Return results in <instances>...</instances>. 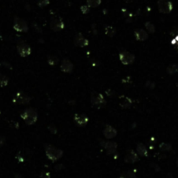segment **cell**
<instances>
[{
	"mask_svg": "<svg viewBox=\"0 0 178 178\" xmlns=\"http://www.w3.org/2000/svg\"><path fill=\"white\" fill-rule=\"evenodd\" d=\"M63 154H64V152L62 150H59V149L50 145V144L45 145V155L51 162L57 161L58 159L63 157Z\"/></svg>",
	"mask_w": 178,
	"mask_h": 178,
	"instance_id": "cell-1",
	"label": "cell"
},
{
	"mask_svg": "<svg viewBox=\"0 0 178 178\" xmlns=\"http://www.w3.org/2000/svg\"><path fill=\"white\" fill-rule=\"evenodd\" d=\"M21 117L26 123V124H28V125H32L38 120V112H37V110L35 109H26L21 114Z\"/></svg>",
	"mask_w": 178,
	"mask_h": 178,
	"instance_id": "cell-2",
	"label": "cell"
},
{
	"mask_svg": "<svg viewBox=\"0 0 178 178\" xmlns=\"http://www.w3.org/2000/svg\"><path fill=\"white\" fill-rule=\"evenodd\" d=\"M32 100V97H29L26 93L23 91H18L15 95V97L13 98V102L17 104H21V105H25L29 104Z\"/></svg>",
	"mask_w": 178,
	"mask_h": 178,
	"instance_id": "cell-3",
	"label": "cell"
},
{
	"mask_svg": "<svg viewBox=\"0 0 178 178\" xmlns=\"http://www.w3.org/2000/svg\"><path fill=\"white\" fill-rule=\"evenodd\" d=\"M13 29L17 32H26L29 28H28V24L25 20L19 18V17H15L14 24H13Z\"/></svg>",
	"mask_w": 178,
	"mask_h": 178,
	"instance_id": "cell-4",
	"label": "cell"
},
{
	"mask_svg": "<svg viewBox=\"0 0 178 178\" xmlns=\"http://www.w3.org/2000/svg\"><path fill=\"white\" fill-rule=\"evenodd\" d=\"M91 103L92 106H95L97 108H101V107H103L106 104V101H105V99H104V97H103L102 94L94 93V94H92L91 97Z\"/></svg>",
	"mask_w": 178,
	"mask_h": 178,
	"instance_id": "cell-5",
	"label": "cell"
},
{
	"mask_svg": "<svg viewBox=\"0 0 178 178\" xmlns=\"http://www.w3.org/2000/svg\"><path fill=\"white\" fill-rule=\"evenodd\" d=\"M157 5H158L159 11L163 14H169L173 10L172 3L168 0H159Z\"/></svg>",
	"mask_w": 178,
	"mask_h": 178,
	"instance_id": "cell-6",
	"label": "cell"
},
{
	"mask_svg": "<svg viewBox=\"0 0 178 178\" xmlns=\"http://www.w3.org/2000/svg\"><path fill=\"white\" fill-rule=\"evenodd\" d=\"M135 59V55L130 53L129 51H124L119 54V60L124 65H131L134 63Z\"/></svg>",
	"mask_w": 178,
	"mask_h": 178,
	"instance_id": "cell-7",
	"label": "cell"
},
{
	"mask_svg": "<svg viewBox=\"0 0 178 178\" xmlns=\"http://www.w3.org/2000/svg\"><path fill=\"white\" fill-rule=\"evenodd\" d=\"M100 145L107 150L109 155L116 153V150L117 149V143L115 142H111V141H101Z\"/></svg>",
	"mask_w": 178,
	"mask_h": 178,
	"instance_id": "cell-8",
	"label": "cell"
},
{
	"mask_svg": "<svg viewBox=\"0 0 178 178\" xmlns=\"http://www.w3.org/2000/svg\"><path fill=\"white\" fill-rule=\"evenodd\" d=\"M50 28L54 32H59L65 28V23L60 17H55L50 22Z\"/></svg>",
	"mask_w": 178,
	"mask_h": 178,
	"instance_id": "cell-9",
	"label": "cell"
},
{
	"mask_svg": "<svg viewBox=\"0 0 178 178\" xmlns=\"http://www.w3.org/2000/svg\"><path fill=\"white\" fill-rule=\"evenodd\" d=\"M74 44L76 47H85L89 45V41L82 35V33H77L74 38Z\"/></svg>",
	"mask_w": 178,
	"mask_h": 178,
	"instance_id": "cell-10",
	"label": "cell"
},
{
	"mask_svg": "<svg viewBox=\"0 0 178 178\" xmlns=\"http://www.w3.org/2000/svg\"><path fill=\"white\" fill-rule=\"evenodd\" d=\"M74 121L78 126L84 127L89 123V117L85 114H76L74 116Z\"/></svg>",
	"mask_w": 178,
	"mask_h": 178,
	"instance_id": "cell-11",
	"label": "cell"
},
{
	"mask_svg": "<svg viewBox=\"0 0 178 178\" xmlns=\"http://www.w3.org/2000/svg\"><path fill=\"white\" fill-rule=\"evenodd\" d=\"M17 50L18 54L20 55L21 57H26L28 56H30L31 53H32L31 47L28 44H25V43H22V44L17 45Z\"/></svg>",
	"mask_w": 178,
	"mask_h": 178,
	"instance_id": "cell-12",
	"label": "cell"
},
{
	"mask_svg": "<svg viewBox=\"0 0 178 178\" xmlns=\"http://www.w3.org/2000/svg\"><path fill=\"white\" fill-rule=\"evenodd\" d=\"M139 161V157L137 153L133 150H130L127 152V154L124 157V162L127 163H135Z\"/></svg>",
	"mask_w": 178,
	"mask_h": 178,
	"instance_id": "cell-13",
	"label": "cell"
},
{
	"mask_svg": "<svg viewBox=\"0 0 178 178\" xmlns=\"http://www.w3.org/2000/svg\"><path fill=\"white\" fill-rule=\"evenodd\" d=\"M117 135V130L115 128H113L112 126H110L109 124H107L105 126V128L103 130V135H104L105 138L112 139Z\"/></svg>",
	"mask_w": 178,
	"mask_h": 178,
	"instance_id": "cell-14",
	"label": "cell"
},
{
	"mask_svg": "<svg viewBox=\"0 0 178 178\" xmlns=\"http://www.w3.org/2000/svg\"><path fill=\"white\" fill-rule=\"evenodd\" d=\"M60 69L63 72H65V73H71L73 71V69H74V65L73 64L70 62V60L68 59H64L61 63V65H60Z\"/></svg>",
	"mask_w": 178,
	"mask_h": 178,
	"instance_id": "cell-15",
	"label": "cell"
},
{
	"mask_svg": "<svg viewBox=\"0 0 178 178\" xmlns=\"http://www.w3.org/2000/svg\"><path fill=\"white\" fill-rule=\"evenodd\" d=\"M119 105L123 109H129L132 105V100L129 97L121 96L118 99Z\"/></svg>",
	"mask_w": 178,
	"mask_h": 178,
	"instance_id": "cell-16",
	"label": "cell"
},
{
	"mask_svg": "<svg viewBox=\"0 0 178 178\" xmlns=\"http://www.w3.org/2000/svg\"><path fill=\"white\" fill-rule=\"evenodd\" d=\"M135 37L138 41L143 42V41H146L148 39L149 35H148V33L146 32L144 30L138 29V30H135Z\"/></svg>",
	"mask_w": 178,
	"mask_h": 178,
	"instance_id": "cell-17",
	"label": "cell"
},
{
	"mask_svg": "<svg viewBox=\"0 0 178 178\" xmlns=\"http://www.w3.org/2000/svg\"><path fill=\"white\" fill-rule=\"evenodd\" d=\"M136 152L141 157H147L148 156V150L146 147L143 143H138L136 145Z\"/></svg>",
	"mask_w": 178,
	"mask_h": 178,
	"instance_id": "cell-18",
	"label": "cell"
},
{
	"mask_svg": "<svg viewBox=\"0 0 178 178\" xmlns=\"http://www.w3.org/2000/svg\"><path fill=\"white\" fill-rule=\"evenodd\" d=\"M120 178H136V175H135V171L133 170H126L122 172V174L120 175Z\"/></svg>",
	"mask_w": 178,
	"mask_h": 178,
	"instance_id": "cell-19",
	"label": "cell"
},
{
	"mask_svg": "<svg viewBox=\"0 0 178 178\" xmlns=\"http://www.w3.org/2000/svg\"><path fill=\"white\" fill-rule=\"evenodd\" d=\"M167 72L169 75H173L178 72V65L173 64V65H169L167 67Z\"/></svg>",
	"mask_w": 178,
	"mask_h": 178,
	"instance_id": "cell-20",
	"label": "cell"
},
{
	"mask_svg": "<svg viewBox=\"0 0 178 178\" xmlns=\"http://www.w3.org/2000/svg\"><path fill=\"white\" fill-rule=\"evenodd\" d=\"M104 32H105L106 36H108L109 38H112L116 34V30L113 26H106L105 30H104Z\"/></svg>",
	"mask_w": 178,
	"mask_h": 178,
	"instance_id": "cell-21",
	"label": "cell"
},
{
	"mask_svg": "<svg viewBox=\"0 0 178 178\" xmlns=\"http://www.w3.org/2000/svg\"><path fill=\"white\" fill-rule=\"evenodd\" d=\"M101 5V0H87V6L89 7H97Z\"/></svg>",
	"mask_w": 178,
	"mask_h": 178,
	"instance_id": "cell-22",
	"label": "cell"
},
{
	"mask_svg": "<svg viewBox=\"0 0 178 178\" xmlns=\"http://www.w3.org/2000/svg\"><path fill=\"white\" fill-rule=\"evenodd\" d=\"M159 149L162 151H170L172 150V146H171V144L167 143H162L159 145Z\"/></svg>",
	"mask_w": 178,
	"mask_h": 178,
	"instance_id": "cell-23",
	"label": "cell"
},
{
	"mask_svg": "<svg viewBox=\"0 0 178 178\" xmlns=\"http://www.w3.org/2000/svg\"><path fill=\"white\" fill-rule=\"evenodd\" d=\"M9 83V79L6 76L0 74V87H6L7 86Z\"/></svg>",
	"mask_w": 178,
	"mask_h": 178,
	"instance_id": "cell-24",
	"label": "cell"
},
{
	"mask_svg": "<svg viewBox=\"0 0 178 178\" xmlns=\"http://www.w3.org/2000/svg\"><path fill=\"white\" fill-rule=\"evenodd\" d=\"M47 62L50 65H56L59 62V60L56 56H49L48 58H47Z\"/></svg>",
	"mask_w": 178,
	"mask_h": 178,
	"instance_id": "cell-25",
	"label": "cell"
},
{
	"mask_svg": "<svg viewBox=\"0 0 178 178\" xmlns=\"http://www.w3.org/2000/svg\"><path fill=\"white\" fill-rule=\"evenodd\" d=\"M145 27H146V29L148 30V32H149L150 33H155V32H156L155 25H154L151 22H146Z\"/></svg>",
	"mask_w": 178,
	"mask_h": 178,
	"instance_id": "cell-26",
	"label": "cell"
},
{
	"mask_svg": "<svg viewBox=\"0 0 178 178\" xmlns=\"http://www.w3.org/2000/svg\"><path fill=\"white\" fill-rule=\"evenodd\" d=\"M48 130L51 134H57V129L56 128L54 124H50L48 126Z\"/></svg>",
	"mask_w": 178,
	"mask_h": 178,
	"instance_id": "cell-27",
	"label": "cell"
},
{
	"mask_svg": "<svg viewBox=\"0 0 178 178\" xmlns=\"http://www.w3.org/2000/svg\"><path fill=\"white\" fill-rule=\"evenodd\" d=\"M80 9H81V11L83 14H87L90 11V7L88 6H82Z\"/></svg>",
	"mask_w": 178,
	"mask_h": 178,
	"instance_id": "cell-28",
	"label": "cell"
},
{
	"mask_svg": "<svg viewBox=\"0 0 178 178\" xmlns=\"http://www.w3.org/2000/svg\"><path fill=\"white\" fill-rule=\"evenodd\" d=\"M145 86L147 87V88H149L150 90H153V89L155 88V86H156V84H155V83H153V82L148 81L146 83Z\"/></svg>",
	"mask_w": 178,
	"mask_h": 178,
	"instance_id": "cell-29",
	"label": "cell"
},
{
	"mask_svg": "<svg viewBox=\"0 0 178 178\" xmlns=\"http://www.w3.org/2000/svg\"><path fill=\"white\" fill-rule=\"evenodd\" d=\"M49 3H50V1H47V0H41V1L38 2V6L40 7H44V6L49 5Z\"/></svg>",
	"mask_w": 178,
	"mask_h": 178,
	"instance_id": "cell-30",
	"label": "cell"
},
{
	"mask_svg": "<svg viewBox=\"0 0 178 178\" xmlns=\"http://www.w3.org/2000/svg\"><path fill=\"white\" fill-rule=\"evenodd\" d=\"M41 178H50V172H46V171H43L40 175Z\"/></svg>",
	"mask_w": 178,
	"mask_h": 178,
	"instance_id": "cell-31",
	"label": "cell"
},
{
	"mask_svg": "<svg viewBox=\"0 0 178 178\" xmlns=\"http://www.w3.org/2000/svg\"><path fill=\"white\" fill-rule=\"evenodd\" d=\"M170 34H171L172 36H174L175 38H176V37H178V27L174 28Z\"/></svg>",
	"mask_w": 178,
	"mask_h": 178,
	"instance_id": "cell-32",
	"label": "cell"
},
{
	"mask_svg": "<svg viewBox=\"0 0 178 178\" xmlns=\"http://www.w3.org/2000/svg\"><path fill=\"white\" fill-rule=\"evenodd\" d=\"M4 143H5V138L0 135V147H2Z\"/></svg>",
	"mask_w": 178,
	"mask_h": 178,
	"instance_id": "cell-33",
	"label": "cell"
},
{
	"mask_svg": "<svg viewBox=\"0 0 178 178\" xmlns=\"http://www.w3.org/2000/svg\"><path fill=\"white\" fill-rule=\"evenodd\" d=\"M17 161H18V162H23V161H24V158L22 157H18V156H17Z\"/></svg>",
	"mask_w": 178,
	"mask_h": 178,
	"instance_id": "cell-34",
	"label": "cell"
},
{
	"mask_svg": "<svg viewBox=\"0 0 178 178\" xmlns=\"http://www.w3.org/2000/svg\"><path fill=\"white\" fill-rule=\"evenodd\" d=\"M15 178H24L22 176H19V175H17V176H16V177Z\"/></svg>",
	"mask_w": 178,
	"mask_h": 178,
	"instance_id": "cell-35",
	"label": "cell"
},
{
	"mask_svg": "<svg viewBox=\"0 0 178 178\" xmlns=\"http://www.w3.org/2000/svg\"><path fill=\"white\" fill-rule=\"evenodd\" d=\"M176 87H177V90H178V83H176Z\"/></svg>",
	"mask_w": 178,
	"mask_h": 178,
	"instance_id": "cell-36",
	"label": "cell"
},
{
	"mask_svg": "<svg viewBox=\"0 0 178 178\" xmlns=\"http://www.w3.org/2000/svg\"><path fill=\"white\" fill-rule=\"evenodd\" d=\"M177 166H178V161H177Z\"/></svg>",
	"mask_w": 178,
	"mask_h": 178,
	"instance_id": "cell-37",
	"label": "cell"
},
{
	"mask_svg": "<svg viewBox=\"0 0 178 178\" xmlns=\"http://www.w3.org/2000/svg\"><path fill=\"white\" fill-rule=\"evenodd\" d=\"M47 1H50V0H47Z\"/></svg>",
	"mask_w": 178,
	"mask_h": 178,
	"instance_id": "cell-38",
	"label": "cell"
},
{
	"mask_svg": "<svg viewBox=\"0 0 178 178\" xmlns=\"http://www.w3.org/2000/svg\"><path fill=\"white\" fill-rule=\"evenodd\" d=\"M119 178H120V177H119Z\"/></svg>",
	"mask_w": 178,
	"mask_h": 178,
	"instance_id": "cell-39",
	"label": "cell"
}]
</instances>
